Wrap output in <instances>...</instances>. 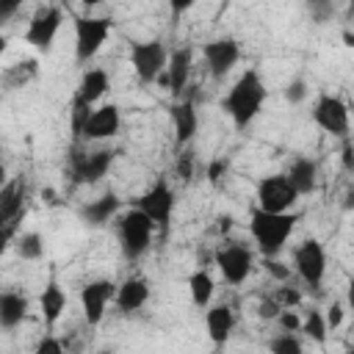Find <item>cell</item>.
I'll use <instances>...</instances> for the list:
<instances>
[{"label":"cell","instance_id":"45","mask_svg":"<svg viewBox=\"0 0 354 354\" xmlns=\"http://www.w3.org/2000/svg\"><path fill=\"white\" fill-rule=\"evenodd\" d=\"M6 50H8V39H6V36H3V33H0V55H3V53H6Z\"/></svg>","mask_w":354,"mask_h":354},{"label":"cell","instance_id":"17","mask_svg":"<svg viewBox=\"0 0 354 354\" xmlns=\"http://www.w3.org/2000/svg\"><path fill=\"white\" fill-rule=\"evenodd\" d=\"M169 116H171V124H174V141H177V147L191 144V138H194V133L199 127V113H196L191 97H180L169 108Z\"/></svg>","mask_w":354,"mask_h":354},{"label":"cell","instance_id":"36","mask_svg":"<svg viewBox=\"0 0 354 354\" xmlns=\"http://www.w3.org/2000/svg\"><path fill=\"white\" fill-rule=\"evenodd\" d=\"M304 6L315 22H326L332 17V0H304Z\"/></svg>","mask_w":354,"mask_h":354},{"label":"cell","instance_id":"15","mask_svg":"<svg viewBox=\"0 0 354 354\" xmlns=\"http://www.w3.org/2000/svg\"><path fill=\"white\" fill-rule=\"evenodd\" d=\"M122 127V113L119 108L111 102V105H100V108H91L86 124H83V133L80 138L83 141H105V138H113Z\"/></svg>","mask_w":354,"mask_h":354},{"label":"cell","instance_id":"32","mask_svg":"<svg viewBox=\"0 0 354 354\" xmlns=\"http://www.w3.org/2000/svg\"><path fill=\"white\" fill-rule=\"evenodd\" d=\"M307 94H310V86H307V80H301V77H293V80L285 83V88H282V97H285L288 105H299V102H304Z\"/></svg>","mask_w":354,"mask_h":354},{"label":"cell","instance_id":"29","mask_svg":"<svg viewBox=\"0 0 354 354\" xmlns=\"http://www.w3.org/2000/svg\"><path fill=\"white\" fill-rule=\"evenodd\" d=\"M268 348L274 354H301L304 351V343L296 337V332H279L277 337L268 340Z\"/></svg>","mask_w":354,"mask_h":354},{"label":"cell","instance_id":"44","mask_svg":"<svg viewBox=\"0 0 354 354\" xmlns=\"http://www.w3.org/2000/svg\"><path fill=\"white\" fill-rule=\"evenodd\" d=\"M8 183V174H6V166H3V160H0V188Z\"/></svg>","mask_w":354,"mask_h":354},{"label":"cell","instance_id":"10","mask_svg":"<svg viewBox=\"0 0 354 354\" xmlns=\"http://www.w3.org/2000/svg\"><path fill=\"white\" fill-rule=\"evenodd\" d=\"M166 47L160 39H149V41H133L130 44V64L138 75L141 83H155V77L163 72L166 66Z\"/></svg>","mask_w":354,"mask_h":354},{"label":"cell","instance_id":"1","mask_svg":"<svg viewBox=\"0 0 354 354\" xmlns=\"http://www.w3.org/2000/svg\"><path fill=\"white\" fill-rule=\"evenodd\" d=\"M266 83H263V77H260V72L257 69H246L235 83H232V88L224 94V100H221V111L232 119V124L238 127V130H243V127H249L252 122H254V116L260 113V108H263V102H266Z\"/></svg>","mask_w":354,"mask_h":354},{"label":"cell","instance_id":"11","mask_svg":"<svg viewBox=\"0 0 354 354\" xmlns=\"http://www.w3.org/2000/svg\"><path fill=\"white\" fill-rule=\"evenodd\" d=\"M136 207L144 210V213L152 218V224H155L158 230H166L169 221H171V210H174V191H171V185L160 177L155 185H149V188L136 199Z\"/></svg>","mask_w":354,"mask_h":354},{"label":"cell","instance_id":"34","mask_svg":"<svg viewBox=\"0 0 354 354\" xmlns=\"http://www.w3.org/2000/svg\"><path fill=\"white\" fill-rule=\"evenodd\" d=\"M227 171H230V158H213L205 169V177H207L210 185H218L227 177Z\"/></svg>","mask_w":354,"mask_h":354},{"label":"cell","instance_id":"38","mask_svg":"<svg viewBox=\"0 0 354 354\" xmlns=\"http://www.w3.org/2000/svg\"><path fill=\"white\" fill-rule=\"evenodd\" d=\"M279 310H282V307L274 301V296H266V299L257 304V318H263V321H274Z\"/></svg>","mask_w":354,"mask_h":354},{"label":"cell","instance_id":"20","mask_svg":"<svg viewBox=\"0 0 354 354\" xmlns=\"http://www.w3.org/2000/svg\"><path fill=\"white\" fill-rule=\"evenodd\" d=\"M119 213V196L116 194H102V196H97V199H91V202H86L80 210H77V216L88 224V227H102V224H108L113 216Z\"/></svg>","mask_w":354,"mask_h":354},{"label":"cell","instance_id":"22","mask_svg":"<svg viewBox=\"0 0 354 354\" xmlns=\"http://www.w3.org/2000/svg\"><path fill=\"white\" fill-rule=\"evenodd\" d=\"M39 307H41V318L47 324V329H53L58 324V318L64 315L66 310V293L58 282H47L41 296H39Z\"/></svg>","mask_w":354,"mask_h":354},{"label":"cell","instance_id":"26","mask_svg":"<svg viewBox=\"0 0 354 354\" xmlns=\"http://www.w3.org/2000/svg\"><path fill=\"white\" fill-rule=\"evenodd\" d=\"M213 290H216V282H213V277L205 268H196L188 277V293H191L194 307H207L210 299H213Z\"/></svg>","mask_w":354,"mask_h":354},{"label":"cell","instance_id":"12","mask_svg":"<svg viewBox=\"0 0 354 354\" xmlns=\"http://www.w3.org/2000/svg\"><path fill=\"white\" fill-rule=\"evenodd\" d=\"M216 266L224 277V282L230 285H243L254 268V254L249 246L243 243H227L216 252Z\"/></svg>","mask_w":354,"mask_h":354},{"label":"cell","instance_id":"40","mask_svg":"<svg viewBox=\"0 0 354 354\" xmlns=\"http://www.w3.org/2000/svg\"><path fill=\"white\" fill-rule=\"evenodd\" d=\"M36 351H39V354H64V343H61V340H55L53 335H44V337L39 340Z\"/></svg>","mask_w":354,"mask_h":354},{"label":"cell","instance_id":"9","mask_svg":"<svg viewBox=\"0 0 354 354\" xmlns=\"http://www.w3.org/2000/svg\"><path fill=\"white\" fill-rule=\"evenodd\" d=\"M61 22H64V11L58 6H44L39 8L30 22H28V30H25V41L30 47H36L39 53H50L53 50V41L61 30Z\"/></svg>","mask_w":354,"mask_h":354},{"label":"cell","instance_id":"37","mask_svg":"<svg viewBox=\"0 0 354 354\" xmlns=\"http://www.w3.org/2000/svg\"><path fill=\"white\" fill-rule=\"evenodd\" d=\"M343 313H346V310H343V304H340V301H332V304L326 307L324 321H326V329H329V332H335V329L343 324Z\"/></svg>","mask_w":354,"mask_h":354},{"label":"cell","instance_id":"46","mask_svg":"<svg viewBox=\"0 0 354 354\" xmlns=\"http://www.w3.org/2000/svg\"><path fill=\"white\" fill-rule=\"evenodd\" d=\"M343 41H346V47H351V44H354V39H351V33H348V30H343Z\"/></svg>","mask_w":354,"mask_h":354},{"label":"cell","instance_id":"23","mask_svg":"<svg viewBox=\"0 0 354 354\" xmlns=\"http://www.w3.org/2000/svg\"><path fill=\"white\" fill-rule=\"evenodd\" d=\"M25 315H28V299L22 293H14V290L0 293V326L3 329L19 326Z\"/></svg>","mask_w":354,"mask_h":354},{"label":"cell","instance_id":"21","mask_svg":"<svg viewBox=\"0 0 354 354\" xmlns=\"http://www.w3.org/2000/svg\"><path fill=\"white\" fill-rule=\"evenodd\" d=\"M285 177H288L290 185L299 191V196H304V194H313V191H315L318 166H315V160H310V158H293L290 166H288V171H285Z\"/></svg>","mask_w":354,"mask_h":354},{"label":"cell","instance_id":"27","mask_svg":"<svg viewBox=\"0 0 354 354\" xmlns=\"http://www.w3.org/2000/svg\"><path fill=\"white\" fill-rule=\"evenodd\" d=\"M299 332H304L313 343H318V346H324L326 343V321H324V310H310L304 318H301V326H299Z\"/></svg>","mask_w":354,"mask_h":354},{"label":"cell","instance_id":"35","mask_svg":"<svg viewBox=\"0 0 354 354\" xmlns=\"http://www.w3.org/2000/svg\"><path fill=\"white\" fill-rule=\"evenodd\" d=\"M274 321L279 324V332H299V326H301V318L293 313V307H282Z\"/></svg>","mask_w":354,"mask_h":354},{"label":"cell","instance_id":"7","mask_svg":"<svg viewBox=\"0 0 354 354\" xmlns=\"http://www.w3.org/2000/svg\"><path fill=\"white\" fill-rule=\"evenodd\" d=\"M293 268H296V274L301 277V282L315 290V288L324 282V274H326V252H324L321 241L304 238V241L293 249Z\"/></svg>","mask_w":354,"mask_h":354},{"label":"cell","instance_id":"5","mask_svg":"<svg viewBox=\"0 0 354 354\" xmlns=\"http://www.w3.org/2000/svg\"><path fill=\"white\" fill-rule=\"evenodd\" d=\"M111 163H113V149H94V152H88V149L72 147V152H69V177L77 185H91V183L105 177Z\"/></svg>","mask_w":354,"mask_h":354},{"label":"cell","instance_id":"14","mask_svg":"<svg viewBox=\"0 0 354 354\" xmlns=\"http://www.w3.org/2000/svg\"><path fill=\"white\" fill-rule=\"evenodd\" d=\"M202 58H205V64H207V72H210L216 80H221V77L238 64V58H241V44H238L235 39H230V36L213 39V41H207V44L202 47Z\"/></svg>","mask_w":354,"mask_h":354},{"label":"cell","instance_id":"49","mask_svg":"<svg viewBox=\"0 0 354 354\" xmlns=\"http://www.w3.org/2000/svg\"><path fill=\"white\" fill-rule=\"evenodd\" d=\"M0 155H3V147H0Z\"/></svg>","mask_w":354,"mask_h":354},{"label":"cell","instance_id":"2","mask_svg":"<svg viewBox=\"0 0 354 354\" xmlns=\"http://www.w3.org/2000/svg\"><path fill=\"white\" fill-rule=\"evenodd\" d=\"M296 221H299V216L293 210L271 213V210H263L254 205L252 216H249V232H252V241L257 243V252L263 257H279Z\"/></svg>","mask_w":354,"mask_h":354},{"label":"cell","instance_id":"13","mask_svg":"<svg viewBox=\"0 0 354 354\" xmlns=\"http://www.w3.org/2000/svg\"><path fill=\"white\" fill-rule=\"evenodd\" d=\"M116 285L111 279H91L80 288V310L88 326H97L108 310V304L113 301Z\"/></svg>","mask_w":354,"mask_h":354},{"label":"cell","instance_id":"39","mask_svg":"<svg viewBox=\"0 0 354 354\" xmlns=\"http://www.w3.org/2000/svg\"><path fill=\"white\" fill-rule=\"evenodd\" d=\"M263 260H266V268L271 271V277H274V279L288 282V277H290V268H288V266H282L277 257H263Z\"/></svg>","mask_w":354,"mask_h":354},{"label":"cell","instance_id":"8","mask_svg":"<svg viewBox=\"0 0 354 354\" xmlns=\"http://www.w3.org/2000/svg\"><path fill=\"white\" fill-rule=\"evenodd\" d=\"M313 122L324 133L337 136V138H346L348 136V105L337 94L321 91L318 100H315V105H313Z\"/></svg>","mask_w":354,"mask_h":354},{"label":"cell","instance_id":"3","mask_svg":"<svg viewBox=\"0 0 354 354\" xmlns=\"http://www.w3.org/2000/svg\"><path fill=\"white\" fill-rule=\"evenodd\" d=\"M116 232H119V246H122L124 260L133 263V260H138V257H144L149 252L155 224L144 210L130 207L127 213H122L116 218Z\"/></svg>","mask_w":354,"mask_h":354},{"label":"cell","instance_id":"25","mask_svg":"<svg viewBox=\"0 0 354 354\" xmlns=\"http://www.w3.org/2000/svg\"><path fill=\"white\" fill-rule=\"evenodd\" d=\"M39 75V61L36 58H25V61H17L11 66H6L3 72V86L6 88H22L28 86L30 80H36Z\"/></svg>","mask_w":354,"mask_h":354},{"label":"cell","instance_id":"16","mask_svg":"<svg viewBox=\"0 0 354 354\" xmlns=\"http://www.w3.org/2000/svg\"><path fill=\"white\" fill-rule=\"evenodd\" d=\"M191 66H194V50L191 47H177L163 66L166 75V88L171 91V97H185L188 88V77H191Z\"/></svg>","mask_w":354,"mask_h":354},{"label":"cell","instance_id":"6","mask_svg":"<svg viewBox=\"0 0 354 354\" xmlns=\"http://www.w3.org/2000/svg\"><path fill=\"white\" fill-rule=\"evenodd\" d=\"M257 207L271 210V213H285L293 210L299 202V191L290 185V180L285 174H266L257 183Z\"/></svg>","mask_w":354,"mask_h":354},{"label":"cell","instance_id":"28","mask_svg":"<svg viewBox=\"0 0 354 354\" xmlns=\"http://www.w3.org/2000/svg\"><path fill=\"white\" fill-rule=\"evenodd\" d=\"M14 249L22 260H41L44 254V238L39 232H22L17 241H14Z\"/></svg>","mask_w":354,"mask_h":354},{"label":"cell","instance_id":"4","mask_svg":"<svg viewBox=\"0 0 354 354\" xmlns=\"http://www.w3.org/2000/svg\"><path fill=\"white\" fill-rule=\"evenodd\" d=\"M72 22H75V58L80 64H86L100 53V47L105 44V39L113 30V22H111V17H91V14L75 17Z\"/></svg>","mask_w":354,"mask_h":354},{"label":"cell","instance_id":"19","mask_svg":"<svg viewBox=\"0 0 354 354\" xmlns=\"http://www.w3.org/2000/svg\"><path fill=\"white\" fill-rule=\"evenodd\" d=\"M205 326H207V337L213 340V346H224L232 335V326H235V313L230 304H207V313H205Z\"/></svg>","mask_w":354,"mask_h":354},{"label":"cell","instance_id":"18","mask_svg":"<svg viewBox=\"0 0 354 354\" xmlns=\"http://www.w3.org/2000/svg\"><path fill=\"white\" fill-rule=\"evenodd\" d=\"M149 299V282L144 277H127L122 285H116L113 293V304L119 307V313H136L147 304Z\"/></svg>","mask_w":354,"mask_h":354},{"label":"cell","instance_id":"47","mask_svg":"<svg viewBox=\"0 0 354 354\" xmlns=\"http://www.w3.org/2000/svg\"><path fill=\"white\" fill-rule=\"evenodd\" d=\"M80 3H83V6H86V8H94V6H100V3H102V0H80Z\"/></svg>","mask_w":354,"mask_h":354},{"label":"cell","instance_id":"48","mask_svg":"<svg viewBox=\"0 0 354 354\" xmlns=\"http://www.w3.org/2000/svg\"><path fill=\"white\" fill-rule=\"evenodd\" d=\"M3 25H6V17H3V14H0V28H3Z\"/></svg>","mask_w":354,"mask_h":354},{"label":"cell","instance_id":"33","mask_svg":"<svg viewBox=\"0 0 354 354\" xmlns=\"http://www.w3.org/2000/svg\"><path fill=\"white\" fill-rule=\"evenodd\" d=\"M271 296H274V301L279 307H299L301 304V290L293 288V285H288V282H282V288H277Z\"/></svg>","mask_w":354,"mask_h":354},{"label":"cell","instance_id":"43","mask_svg":"<svg viewBox=\"0 0 354 354\" xmlns=\"http://www.w3.org/2000/svg\"><path fill=\"white\" fill-rule=\"evenodd\" d=\"M194 3H196V0H169V8H171L174 17H183L185 11L194 8Z\"/></svg>","mask_w":354,"mask_h":354},{"label":"cell","instance_id":"42","mask_svg":"<svg viewBox=\"0 0 354 354\" xmlns=\"http://www.w3.org/2000/svg\"><path fill=\"white\" fill-rule=\"evenodd\" d=\"M22 3H25V0H0V14H3L6 19H11V17L22 8Z\"/></svg>","mask_w":354,"mask_h":354},{"label":"cell","instance_id":"30","mask_svg":"<svg viewBox=\"0 0 354 354\" xmlns=\"http://www.w3.org/2000/svg\"><path fill=\"white\" fill-rule=\"evenodd\" d=\"M194 166H196V158H194V152L188 149V144H185V147H177L174 171H177V177H180L183 183H191V177H194Z\"/></svg>","mask_w":354,"mask_h":354},{"label":"cell","instance_id":"31","mask_svg":"<svg viewBox=\"0 0 354 354\" xmlns=\"http://www.w3.org/2000/svg\"><path fill=\"white\" fill-rule=\"evenodd\" d=\"M88 113H91V105L83 102L80 97H75V100H72V111H69V116H72V136H75L77 141H80V133H83V124H86Z\"/></svg>","mask_w":354,"mask_h":354},{"label":"cell","instance_id":"41","mask_svg":"<svg viewBox=\"0 0 354 354\" xmlns=\"http://www.w3.org/2000/svg\"><path fill=\"white\" fill-rule=\"evenodd\" d=\"M340 155H343V169H346V171H351V169H354V147H351L348 136L343 138V152H340Z\"/></svg>","mask_w":354,"mask_h":354},{"label":"cell","instance_id":"24","mask_svg":"<svg viewBox=\"0 0 354 354\" xmlns=\"http://www.w3.org/2000/svg\"><path fill=\"white\" fill-rule=\"evenodd\" d=\"M105 91H108V72H105V69H100V66H94V69H86V72H83V77H80V83H77V91H75V97H80L83 102L94 105Z\"/></svg>","mask_w":354,"mask_h":354}]
</instances>
